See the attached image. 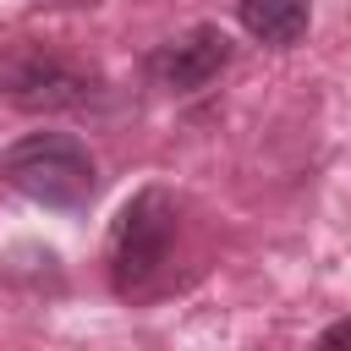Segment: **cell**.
Returning <instances> with one entry per match:
<instances>
[{"mask_svg": "<svg viewBox=\"0 0 351 351\" xmlns=\"http://www.w3.org/2000/svg\"><path fill=\"white\" fill-rule=\"evenodd\" d=\"M225 66H230V38H225L219 27H186L181 38L159 44V49L148 55L154 82L170 88V93H197V88H208Z\"/></svg>", "mask_w": 351, "mask_h": 351, "instance_id": "cell-4", "label": "cell"}, {"mask_svg": "<svg viewBox=\"0 0 351 351\" xmlns=\"http://www.w3.org/2000/svg\"><path fill=\"white\" fill-rule=\"evenodd\" d=\"M0 93L27 115H55V110H82L99 93V77L88 66L55 55L49 44L11 38V44H0Z\"/></svg>", "mask_w": 351, "mask_h": 351, "instance_id": "cell-3", "label": "cell"}, {"mask_svg": "<svg viewBox=\"0 0 351 351\" xmlns=\"http://www.w3.org/2000/svg\"><path fill=\"white\" fill-rule=\"evenodd\" d=\"M0 181L44 208H82L99 186L93 154L66 132H33L0 154Z\"/></svg>", "mask_w": 351, "mask_h": 351, "instance_id": "cell-1", "label": "cell"}, {"mask_svg": "<svg viewBox=\"0 0 351 351\" xmlns=\"http://www.w3.org/2000/svg\"><path fill=\"white\" fill-rule=\"evenodd\" d=\"M340 340H351V318L335 324V329H324V346H340Z\"/></svg>", "mask_w": 351, "mask_h": 351, "instance_id": "cell-6", "label": "cell"}, {"mask_svg": "<svg viewBox=\"0 0 351 351\" xmlns=\"http://www.w3.org/2000/svg\"><path fill=\"white\" fill-rule=\"evenodd\" d=\"M236 11H241V27L274 49L296 44L313 22V0H236Z\"/></svg>", "mask_w": 351, "mask_h": 351, "instance_id": "cell-5", "label": "cell"}, {"mask_svg": "<svg viewBox=\"0 0 351 351\" xmlns=\"http://www.w3.org/2000/svg\"><path fill=\"white\" fill-rule=\"evenodd\" d=\"M44 5H99V0H44Z\"/></svg>", "mask_w": 351, "mask_h": 351, "instance_id": "cell-7", "label": "cell"}, {"mask_svg": "<svg viewBox=\"0 0 351 351\" xmlns=\"http://www.w3.org/2000/svg\"><path fill=\"white\" fill-rule=\"evenodd\" d=\"M176 247V203L165 186H143L110 225V280L121 296H143Z\"/></svg>", "mask_w": 351, "mask_h": 351, "instance_id": "cell-2", "label": "cell"}]
</instances>
